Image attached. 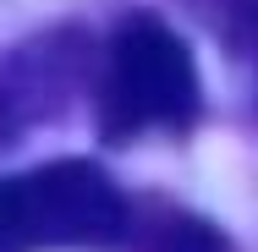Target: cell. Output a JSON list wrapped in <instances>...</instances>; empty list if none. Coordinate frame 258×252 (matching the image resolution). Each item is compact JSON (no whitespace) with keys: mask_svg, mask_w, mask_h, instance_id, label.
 I'll return each instance as SVG.
<instances>
[{"mask_svg":"<svg viewBox=\"0 0 258 252\" xmlns=\"http://www.w3.org/2000/svg\"><path fill=\"white\" fill-rule=\"evenodd\" d=\"M132 198L94 159H50L0 176V252H110L126 247Z\"/></svg>","mask_w":258,"mask_h":252,"instance_id":"1","label":"cell"},{"mask_svg":"<svg viewBox=\"0 0 258 252\" xmlns=\"http://www.w3.org/2000/svg\"><path fill=\"white\" fill-rule=\"evenodd\" d=\"M204 110L198 66L187 39L154 11L115 22L99 66V132L104 143H132L149 132H187Z\"/></svg>","mask_w":258,"mask_h":252,"instance_id":"2","label":"cell"},{"mask_svg":"<svg viewBox=\"0 0 258 252\" xmlns=\"http://www.w3.org/2000/svg\"><path fill=\"white\" fill-rule=\"evenodd\" d=\"M77 66L83 50L72 33H55V39H33V50L11 66V77L0 82V137H17L22 126L44 121L60 110V99L72 94L77 82Z\"/></svg>","mask_w":258,"mask_h":252,"instance_id":"3","label":"cell"},{"mask_svg":"<svg viewBox=\"0 0 258 252\" xmlns=\"http://www.w3.org/2000/svg\"><path fill=\"white\" fill-rule=\"evenodd\" d=\"M132 252H231V236L176 203H132Z\"/></svg>","mask_w":258,"mask_h":252,"instance_id":"4","label":"cell"},{"mask_svg":"<svg viewBox=\"0 0 258 252\" xmlns=\"http://www.w3.org/2000/svg\"><path fill=\"white\" fill-rule=\"evenodd\" d=\"M214 33L225 39L258 115V0H214Z\"/></svg>","mask_w":258,"mask_h":252,"instance_id":"5","label":"cell"}]
</instances>
